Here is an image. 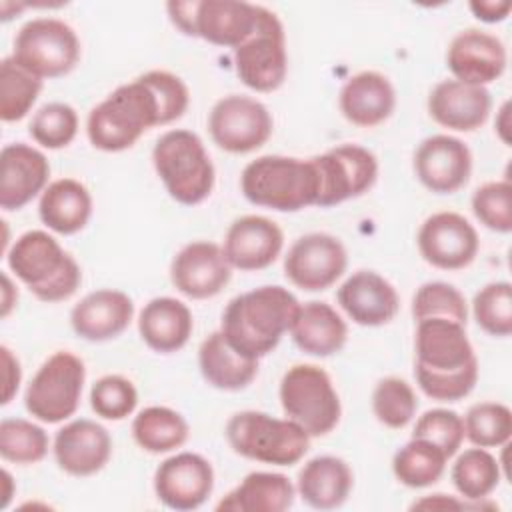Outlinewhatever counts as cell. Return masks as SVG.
<instances>
[{
	"label": "cell",
	"instance_id": "1",
	"mask_svg": "<svg viewBox=\"0 0 512 512\" xmlns=\"http://www.w3.org/2000/svg\"><path fill=\"white\" fill-rule=\"evenodd\" d=\"M190 104L186 84L168 70H148L120 84L86 120V134L102 152L132 148L146 130L166 126L184 116Z\"/></svg>",
	"mask_w": 512,
	"mask_h": 512
},
{
	"label": "cell",
	"instance_id": "2",
	"mask_svg": "<svg viewBox=\"0 0 512 512\" xmlns=\"http://www.w3.org/2000/svg\"><path fill=\"white\" fill-rule=\"evenodd\" d=\"M414 376L420 390L438 402L466 398L478 380V358L466 326L448 318L416 322Z\"/></svg>",
	"mask_w": 512,
	"mask_h": 512
},
{
	"label": "cell",
	"instance_id": "3",
	"mask_svg": "<svg viewBox=\"0 0 512 512\" xmlns=\"http://www.w3.org/2000/svg\"><path fill=\"white\" fill-rule=\"evenodd\" d=\"M300 310L298 298L284 286L270 284L234 296L224 312L220 332L226 342L246 358L270 354L292 330Z\"/></svg>",
	"mask_w": 512,
	"mask_h": 512
},
{
	"label": "cell",
	"instance_id": "4",
	"mask_svg": "<svg viewBox=\"0 0 512 512\" xmlns=\"http://www.w3.org/2000/svg\"><path fill=\"white\" fill-rule=\"evenodd\" d=\"M8 268L42 302H62L80 288L78 262L44 230L20 234L6 252Z\"/></svg>",
	"mask_w": 512,
	"mask_h": 512
},
{
	"label": "cell",
	"instance_id": "5",
	"mask_svg": "<svg viewBox=\"0 0 512 512\" xmlns=\"http://www.w3.org/2000/svg\"><path fill=\"white\" fill-rule=\"evenodd\" d=\"M244 198L262 208L298 212L316 206L318 172L312 158L266 154L248 162L240 174Z\"/></svg>",
	"mask_w": 512,
	"mask_h": 512
},
{
	"label": "cell",
	"instance_id": "6",
	"mask_svg": "<svg viewBox=\"0 0 512 512\" xmlns=\"http://www.w3.org/2000/svg\"><path fill=\"white\" fill-rule=\"evenodd\" d=\"M152 164L178 204L196 206L212 194L216 170L196 132L184 128L164 132L152 148Z\"/></svg>",
	"mask_w": 512,
	"mask_h": 512
},
{
	"label": "cell",
	"instance_id": "7",
	"mask_svg": "<svg viewBox=\"0 0 512 512\" xmlns=\"http://www.w3.org/2000/svg\"><path fill=\"white\" fill-rule=\"evenodd\" d=\"M226 440L238 456L274 466H292L310 448L302 426L258 410L236 412L226 424Z\"/></svg>",
	"mask_w": 512,
	"mask_h": 512
},
{
	"label": "cell",
	"instance_id": "8",
	"mask_svg": "<svg viewBox=\"0 0 512 512\" xmlns=\"http://www.w3.org/2000/svg\"><path fill=\"white\" fill-rule=\"evenodd\" d=\"M166 10L182 34L234 50L256 32L262 6L240 0H172Z\"/></svg>",
	"mask_w": 512,
	"mask_h": 512
},
{
	"label": "cell",
	"instance_id": "9",
	"mask_svg": "<svg viewBox=\"0 0 512 512\" xmlns=\"http://www.w3.org/2000/svg\"><path fill=\"white\" fill-rule=\"evenodd\" d=\"M278 396L286 418L302 426L310 438L330 434L340 422L338 392L328 372L316 364L290 366L280 380Z\"/></svg>",
	"mask_w": 512,
	"mask_h": 512
},
{
	"label": "cell",
	"instance_id": "10",
	"mask_svg": "<svg viewBox=\"0 0 512 512\" xmlns=\"http://www.w3.org/2000/svg\"><path fill=\"white\" fill-rule=\"evenodd\" d=\"M86 368L82 358L58 350L42 362L24 392V406L30 416L46 424H58L74 416L80 406Z\"/></svg>",
	"mask_w": 512,
	"mask_h": 512
},
{
	"label": "cell",
	"instance_id": "11",
	"mask_svg": "<svg viewBox=\"0 0 512 512\" xmlns=\"http://www.w3.org/2000/svg\"><path fill=\"white\" fill-rule=\"evenodd\" d=\"M12 58L40 80L60 78L78 64L80 40L60 18H34L16 32Z\"/></svg>",
	"mask_w": 512,
	"mask_h": 512
},
{
	"label": "cell",
	"instance_id": "12",
	"mask_svg": "<svg viewBox=\"0 0 512 512\" xmlns=\"http://www.w3.org/2000/svg\"><path fill=\"white\" fill-rule=\"evenodd\" d=\"M234 70L254 92L278 90L288 74L286 34L280 18L262 6L256 32L232 50Z\"/></svg>",
	"mask_w": 512,
	"mask_h": 512
},
{
	"label": "cell",
	"instance_id": "13",
	"mask_svg": "<svg viewBox=\"0 0 512 512\" xmlns=\"http://www.w3.org/2000/svg\"><path fill=\"white\" fill-rule=\"evenodd\" d=\"M318 172L316 206L330 208L368 192L378 178L376 156L358 144H340L312 158Z\"/></svg>",
	"mask_w": 512,
	"mask_h": 512
},
{
	"label": "cell",
	"instance_id": "14",
	"mask_svg": "<svg viewBox=\"0 0 512 512\" xmlns=\"http://www.w3.org/2000/svg\"><path fill=\"white\" fill-rule=\"evenodd\" d=\"M208 130L214 144L224 152L248 154L268 142L274 122L260 100L244 94H230L212 106Z\"/></svg>",
	"mask_w": 512,
	"mask_h": 512
},
{
	"label": "cell",
	"instance_id": "15",
	"mask_svg": "<svg viewBox=\"0 0 512 512\" xmlns=\"http://www.w3.org/2000/svg\"><path fill=\"white\" fill-rule=\"evenodd\" d=\"M344 244L326 232H310L294 240L284 256L286 278L304 292H322L346 272Z\"/></svg>",
	"mask_w": 512,
	"mask_h": 512
},
{
	"label": "cell",
	"instance_id": "16",
	"mask_svg": "<svg viewBox=\"0 0 512 512\" xmlns=\"http://www.w3.org/2000/svg\"><path fill=\"white\" fill-rule=\"evenodd\" d=\"M420 256L440 270H462L478 254L476 228L458 212H436L428 216L416 236Z\"/></svg>",
	"mask_w": 512,
	"mask_h": 512
},
{
	"label": "cell",
	"instance_id": "17",
	"mask_svg": "<svg viewBox=\"0 0 512 512\" xmlns=\"http://www.w3.org/2000/svg\"><path fill=\"white\" fill-rule=\"evenodd\" d=\"M232 278L224 248L216 242L194 240L178 250L170 264V280L178 292L192 300L220 294Z\"/></svg>",
	"mask_w": 512,
	"mask_h": 512
},
{
	"label": "cell",
	"instance_id": "18",
	"mask_svg": "<svg viewBox=\"0 0 512 512\" xmlns=\"http://www.w3.org/2000/svg\"><path fill=\"white\" fill-rule=\"evenodd\" d=\"M214 490L212 464L196 452H180L164 462L154 472L156 498L172 510H196Z\"/></svg>",
	"mask_w": 512,
	"mask_h": 512
},
{
	"label": "cell",
	"instance_id": "19",
	"mask_svg": "<svg viewBox=\"0 0 512 512\" xmlns=\"http://www.w3.org/2000/svg\"><path fill=\"white\" fill-rule=\"evenodd\" d=\"M414 172L424 188L434 194H454L472 174V152L456 136L434 134L424 138L414 152Z\"/></svg>",
	"mask_w": 512,
	"mask_h": 512
},
{
	"label": "cell",
	"instance_id": "20",
	"mask_svg": "<svg viewBox=\"0 0 512 512\" xmlns=\"http://www.w3.org/2000/svg\"><path fill=\"white\" fill-rule=\"evenodd\" d=\"M508 54L504 42L480 28L458 32L446 50V66L454 80L486 86L496 82L506 70Z\"/></svg>",
	"mask_w": 512,
	"mask_h": 512
},
{
	"label": "cell",
	"instance_id": "21",
	"mask_svg": "<svg viewBox=\"0 0 512 512\" xmlns=\"http://www.w3.org/2000/svg\"><path fill=\"white\" fill-rule=\"evenodd\" d=\"M222 248L232 268L242 272L264 270L280 256L284 232L266 216L246 214L230 224Z\"/></svg>",
	"mask_w": 512,
	"mask_h": 512
},
{
	"label": "cell",
	"instance_id": "22",
	"mask_svg": "<svg viewBox=\"0 0 512 512\" xmlns=\"http://www.w3.org/2000/svg\"><path fill=\"white\" fill-rule=\"evenodd\" d=\"M48 158L24 142L6 144L0 152V206L14 212L32 202L48 186Z\"/></svg>",
	"mask_w": 512,
	"mask_h": 512
},
{
	"label": "cell",
	"instance_id": "23",
	"mask_svg": "<svg viewBox=\"0 0 512 512\" xmlns=\"http://www.w3.org/2000/svg\"><path fill=\"white\" fill-rule=\"evenodd\" d=\"M52 448L60 470L84 478L100 472L108 464L112 456V438L102 424L78 418L56 432Z\"/></svg>",
	"mask_w": 512,
	"mask_h": 512
},
{
	"label": "cell",
	"instance_id": "24",
	"mask_svg": "<svg viewBox=\"0 0 512 512\" xmlns=\"http://www.w3.org/2000/svg\"><path fill=\"white\" fill-rule=\"evenodd\" d=\"M336 300L354 324L366 328L388 324L400 310L396 288L374 270H358L348 276L338 288Z\"/></svg>",
	"mask_w": 512,
	"mask_h": 512
},
{
	"label": "cell",
	"instance_id": "25",
	"mask_svg": "<svg viewBox=\"0 0 512 512\" xmlns=\"http://www.w3.org/2000/svg\"><path fill=\"white\" fill-rule=\"evenodd\" d=\"M428 114L442 128L456 132H474L490 116L492 96L486 86H474L460 80H442L428 94Z\"/></svg>",
	"mask_w": 512,
	"mask_h": 512
},
{
	"label": "cell",
	"instance_id": "26",
	"mask_svg": "<svg viewBox=\"0 0 512 512\" xmlns=\"http://www.w3.org/2000/svg\"><path fill=\"white\" fill-rule=\"evenodd\" d=\"M134 318L132 298L114 288L86 294L70 312V326L82 340L106 342L118 338Z\"/></svg>",
	"mask_w": 512,
	"mask_h": 512
},
{
	"label": "cell",
	"instance_id": "27",
	"mask_svg": "<svg viewBox=\"0 0 512 512\" xmlns=\"http://www.w3.org/2000/svg\"><path fill=\"white\" fill-rule=\"evenodd\" d=\"M338 106L350 124L358 128H374L392 116L396 108V90L384 74L362 70L344 82Z\"/></svg>",
	"mask_w": 512,
	"mask_h": 512
},
{
	"label": "cell",
	"instance_id": "28",
	"mask_svg": "<svg viewBox=\"0 0 512 512\" xmlns=\"http://www.w3.org/2000/svg\"><path fill=\"white\" fill-rule=\"evenodd\" d=\"M194 330L190 308L170 296L152 298L138 316V332L144 344L160 354L182 350Z\"/></svg>",
	"mask_w": 512,
	"mask_h": 512
},
{
	"label": "cell",
	"instance_id": "29",
	"mask_svg": "<svg viewBox=\"0 0 512 512\" xmlns=\"http://www.w3.org/2000/svg\"><path fill=\"white\" fill-rule=\"evenodd\" d=\"M354 486V474L346 460L338 456L310 458L298 472L296 490L300 498L316 510H334L342 506Z\"/></svg>",
	"mask_w": 512,
	"mask_h": 512
},
{
	"label": "cell",
	"instance_id": "30",
	"mask_svg": "<svg viewBox=\"0 0 512 512\" xmlns=\"http://www.w3.org/2000/svg\"><path fill=\"white\" fill-rule=\"evenodd\" d=\"M290 334L304 354L326 358L344 348L348 340V326L328 302L310 300L300 304Z\"/></svg>",
	"mask_w": 512,
	"mask_h": 512
},
{
	"label": "cell",
	"instance_id": "31",
	"mask_svg": "<svg viewBox=\"0 0 512 512\" xmlns=\"http://www.w3.org/2000/svg\"><path fill=\"white\" fill-rule=\"evenodd\" d=\"M38 216L56 234H76L92 216V196L80 180L58 178L40 194Z\"/></svg>",
	"mask_w": 512,
	"mask_h": 512
},
{
	"label": "cell",
	"instance_id": "32",
	"mask_svg": "<svg viewBox=\"0 0 512 512\" xmlns=\"http://www.w3.org/2000/svg\"><path fill=\"white\" fill-rule=\"evenodd\" d=\"M198 366L202 378L224 392L244 390L258 374V360L236 352L220 330L202 340L198 348Z\"/></svg>",
	"mask_w": 512,
	"mask_h": 512
},
{
	"label": "cell",
	"instance_id": "33",
	"mask_svg": "<svg viewBox=\"0 0 512 512\" xmlns=\"http://www.w3.org/2000/svg\"><path fill=\"white\" fill-rule=\"evenodd\" d=\"M296 488L280 472H250L230 490L216 510L224 512H284L294 504Z\"/></svg>",
	"mask_w": 512,
	"mask_h": 512
},
{
	"label": "cell",
	"instance_id": "34",
	"mask_svg": "<svg viewBox=\"0 0 512 512\" xmlns=\"http://www.w3.org/2000/svg\"><path fill=\"white\" fill-rule=\"evenodd\" d=\"M186 418L168 406H148L132 420L134 442L150 454H166L188 440Z\"/></svg>",
	"mask_w": 512,
	"mask_h": 512
},
{
	"label": "cell",
	"instance_id": "35",
	"mask_svg": "<svg viewBox=\"0 0 512 512\" xmlns=\"http://www.w3.org/2000/svg\"><path fill=\"white\" fill-rule=\"evenodd\" d=\"M450 478L456 492L466 502L482 504V500H486L500 484V460L486 448H468L452 464Z\"/></svg>",
	"mask_w": 512,
	"mask_h": 512
},
{
	"label": "cell",
	"instance_id": "36",
	"mask_svg": "<svg viewBox=\"0 0 512 512\" xmlns=\"http://www.w3.org/2000/svg\"><path fill=\"white\" fill-rule=\"evenodd\" d=\"M448 456L428 440L412 438L392 458L396 480L408 488H428L436 484L446 470Z\"/></svg>",
	"mask_w": 512,
	"mask_h": 512
},
{
	"label": "cell",
	"instance_id": "37",
	"mask_svg": "<svg viewBox=\"0 0 512 512\" xmlns=\"http://www.w3.org/2000/svg\"><path fill=\"white\" fill-rule=\"evenodd\" d=\"M42 80L16 64L12 56L0 62V118L2 122L22 120L36 104Z\"/></svg>",
	"mask_w": 512,
	"mask_h": 512
},
{
	"label": "cell",
	"instance_id": "38",
	"mask_svg": "<svg viewBox=\"0 0 512 512\" xmlns=\"http://www.w3.org/2000/svg\"><path fill=\"white\" fill-rule=\"evenodd\" d=\"M48 434L26 418H4L0 422V456L6 462L28 466L48 454Z\"/></svg>",
	"mask_w": 512,
	"mask_h": 512
},
{
	"label": "cell",
	"instance_id": "39",
	"mask_svg": "<svg viewBox=\"0 0 512 512\" xmlns=\"http://www.w3.org/2000/svg\"><path fill=\"white\" fill-rule=\"evenodd\" d=\"M464 438L480 448H496L510 442L512 410L500 402L472 404L462 418Z\"/></svg>",
	"mask_w": 512,
	"mask_h": 512
},
{
	"label": "cell",
	"instance_id": "40",
	"mask_svg": "<svg viewBox=\"0 0 512 512\" xmlns=\"http://www.w3.org/2000/svg\"><path fill=\"white\" fill-rule=\"evenodd\" d=\"M416 410V392L404 378L386 376L378 380L372 392V412L380 424L392 430H400L410 424Z\"/></svg>",
	"mask_w": 512,
	"mask_h": 512
},
{
	"label": "cell",
	"instance_id": "41",
	"mask_svg": "<svg viewBox=\"0 0 512 512\" xmlns=\"http://www.w3.org/2000/svg\"><path fill=\"white\" fill-rule=\"evenodd\" d=\"M476 324L490 336L506 338L512 334V286L506 280L482 286L472 300Z\"/></svg>",
	"mask_w": 512,
	"mask_h": 512
},
{
	"label": "cell",
	"instance_id": "42",
	"mask_svg": "<svg viewBox=\"0 0 512 512\" xmlns=\"http://www.w3.org/2000/svg\"><path fill=\"white\" fill-rule=\"evenodd\" d=\"M28 132L42 148H66L78 134V114L66 102H48L34 112Z\"/></svg>",
	"mask_w": 512,
	"mask_h": 512
},
{
	"label": "cell",
	"instance_id": "43",
	"mask_svg": "<svg viewBox=\"0 0 512 512\" xmlns=\"http://www.w3.org/2000/svg\"><path fill=\"white\" fill-rule=\"evenodd\" d=\"M412 316L416 322L424 318H448L466 326V298L456 286L448 282H424L412 298Z\"/></svg>",
	"mask_w": 512,
	"mask_h": 512
},
{
	"label": "cell",
	"instance_id": "44",
	"mask_svg": "<svg viewBox=\"0 0 512 512\" xmlns=\"http://www.w3.org/2000/svg\"><path fill=\"white\" fill-rule=\"evenodd\" d=\"M472 212L480 224L498 234L512 230V184L494 180L478 186L472 194Z\"/></svg>",
	"mask_w": 512,
	"mask_h": 512
},
{
	"label": "cell",
	"instance_id": "45",
	"mask_svg": "<svg viewBox=\"0 0 512 512\" xmlns=\"http://www.w3.org/2000/svg\"><path fill=\"white\" fill-rule=\"evenodd\" d=\"M90 406L104 420H124L138 406L136 386L120 374H106L92 384Z\"/></svg>",
	"mask_w": 512,
	"mask_h": 512
},
{
	"label": "cell",
	"instance_id": "46",
	"mask_svg": "<svg viewBox=\"0 0 512 512\" xmlns=\"http://www.w3.org/2000/svg\"><path fill=\"white\" fill-rule=\"evenodd\" d=\"M412 438H422L438 446L448 458H452L464 442V422L454 410L432 408L426 410L414 424Z\"/></svg>",
	"mask_w": 512,
	"mask_h": 512
},
{
	"label": "cell",
	"instance_id": "47",
	"mask_svg": "<svg viewBox=\"0 0 512 512\" xmlns=\"http://www.w3.org/2000/svg\"><path fill=\"white\" fill-rule=\"evenodd\" d=\"M468 8L480 22L496 24L508 18L512 4L508 0H470Z\"/></svg>",
	"mask_w": 512,
	"mask_h": 512
},
{
	"label": "cell",
	"instance_id": "48",
	"mask_svg": "<svg viewBox=\"0 0 512 512\" xmlns=\"http://www.w3.org/2000/svg\"><path fill=\"white\" fill-rule=\"evenodd\" d=\"M2 364H4V394H2V404H8L12 396L18 392L22 370L18 358L12 354L8 346H2Z\"/></svg>",
	"mask_w": 512,
	"mask_h": 512
},
{
	"label": "cell",
	"instance_id": "49",
	"mask_svg": "<svg viewBox=\"0 0 512 512\" xmlns=\"http://www.w3.org/2000/svg\"><path fill=\"white\" fill-rule=\"evenodd\" d=\"M412 508H442L444 510V508H476V506L466 504V500L458 502L454 498H448L446 494H432V496H426V498L414 502Z\"/></svg>",
	"mask_w": 512,
	"mask_h": 512
},
{
	"label": "cell",
	"instance_id": "50",
	"mask_svg": "<svg viewBox=\"0 0 512 512\" xmlns=\"http://www.w3.org/2000/svg\"><path fill=\"white\" fill-rule=\"evenodd\" d=\"M508 108H510V104L508 102H504L502 104V108H500V122H496L494 126H496V132H498V136H500V140L504 142V144H508L510 142V138H508Z\"/></svg>",
	"mask_w": 512,
	"mask_h": 512
},
{
	"label": "cell",
	"instance_id": "51",
	"mask_svg": "<svg viewBox=\"0 0 512 512\" xmlns=\"http://www.w3.org/2000/svg\"><path fill=\"white\" fill-rule=\"evenodd\" d=\"M2 282H4V298H2V316L6 318L8 316V312H10V308L16 304V300H12L10 298V292H14V288H12V284H10V278L4 274L2 276Z\"/></svg>",
	"mask_w": 512,
	"mask_h": 512
},
{
	"label": "cell",
	"instance_id": "52",
	"mask_svg": "<svg viewBox=\"0 0 512 512\" xmlns=\"http://www.w3.org/2000/svg\"><path fill=\"white\" fill-rule=\"evenodd\" d=\"M2 478H4L6 486H10V474H8L6 470H2ZM8 500H10V490L6 488V490H4V500H2V508H6V506H8Z\"/></svg>",
	"mask_w": 512,
	"mask_h": 512
}]
</instances>
